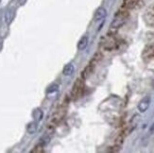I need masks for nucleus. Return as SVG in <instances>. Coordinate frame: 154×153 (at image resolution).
<instances>
[{"label":"nucleus","mask_w":154,"mask_h":153,"mask_svg":"<svg viewBox=\"0 0 154 153\" xmlns=\"http://www.w3.org/2000/svg\"><path fill=\"white\" fill-rule=\"evenodd\" d=\"M94 68H95V65H93L92 63H89V65L87 66V67L83 70V72H82V78H88L91 74H92V72H93V70H94Z\"/></svg>","instance_id":"nucleus-11"},{"label":"nucleus","mask_w":154,"mask_h":153,"mask_svg":"<svg viewBox=\"0 0 154 153\" xmlns=\"http://www.w3.org/2000/svg\"><path fill=\"white\" fill-rule=\"evenodd\" d=\"M37 129H38V125L36 121L29 122L28 126H26V131H28L29 134H34L37 131Z\"/></svg>","instance_id":"nucleus-9"},{"label":"nucleus","mask_w":154,"mask_h":153,"mask_svg":"<svg viewBox=\"0 0 154 153\" xmlns=\"http://www.w3.org/2000/svg\"><path fill=\"white\" fill-rule=\"evenodd\" d=\"M143 58L146 60H152L154 59V44H149L144 48L143 51Z\"/></svg>","instance_id":"nucleus-3"},{"label":"nucleus","mask_w":154,"mask_h":153,"mask_svg":"<svg viewBox=\"0 0 154 153\" xmlns=\"http://www.w3.org/2000/svg\"><path fill=\"white\" fill-rule=\"evenodd\" d=\"M125 21H126V15L125 14H123V13H120L119 15L117 14L116 19L113 20V22L112 23V28L118 29L121 26L124 25Z\"/></svg>","instance_id":"nucleus-4"},{"label":"nucleus","mask_w":154,"mask_h":153,"mask_svg":"<svg viewBox=\"0 0 154 153\" xmlns=\"http://www.w3.org/2000/svg\"><path fill=\"white\" fill-rule=\"evenodd\" d=\"M44 152V148L42 145H38L34 148V149L31 150V153H42Z\"/></svg>","instance_id":"nucleus-14"},{"label":"nucleus","mask_w":154,"mask_h":153,"mask_svg":"<svg viewBox=\"0 0 154 153\" xmlns=\"http://www.w3.org/2000/svg\"><path fill=\"white\" fill-rule=\"evenodd\" d=\"M107 15V11L105 8H103V7H100V8H98L96 12H95V16H94V18H95V21H100V20H102L106 17Z\"/></svg>","instance_id":"nucleus-5"},{"label":"nucleus","mask_w":154,"mask_h":153,"mask_svg":"<svg viewBox=\"0 0 154 153\" xmlns=\"http://www.w3.org/2000/svg\"><path fill=\"white\" fill-rule=\"evenodd\" d=\"M146 16H148L149 21H150L151 24H154V4L150 6L149 10L146 11Z\"/></svg>","instance_id":"nucleus-12"},{"label":"nucleus","mask_w":154,"mask_h":153,"mask_svg":"<svg viewBox=\"0 0 154 153\" xmlns=\"http://www.w3.org/2000/svg\"><path fill=\"white\" fill-rule=\"evenodd\" d=\"M14 16H15V11L12 10V9H10L6 11L5 13V16H4V19H5V23L7 25H10L12 20L14 19Z\"/></svg>","instance_id":"nucleus-6"},{"label":"nucleus","mask_w":154,"mask_h":153,"mask_svg":"<svg viewBox=\"0 0 154 153\" xmlns=\"http://www.w3.org/2000/svg\"><path fill=\"white\" fill-rule=\"evenodd\" d=\"M83 87L84 86H83V82L82 81V79H77V81L75 82L72 89V96L74 98L80 96V95L82 94Z\"/></svg>","instance_id":"nucleus-1"},{"label":"nucleus","mask_w":154,"mask_h":153,"mask_svg":"<svg viewBox=\"0 0 154 153\" xmlns=\"http://www.w3.org/2000/svg\"><path fill=\"white\" fill-rule=\"evenodd\" d=\"M149 132L152 134V133H154V123L151 125V127H150V129H149Z\"/></svg>","instance_id":"nucleus-16"},{"label":"nucleus","mask_w":154,"mask_h":153,"mask_svg":"<svg viewBox=\"0 0 154 153\" xmlns=\"http://www.w3.org/2000/svg\"><path fill=\"white\" fill-rule=\"evenodd\" d=\"M3 48V40L0 39V50Z\"/></svg>","instance_id":"nucleus-17"},{"label":"nucleus","mask_w":154,"mask_h":153,"mask_svg":"<svg viewBox=\"0 0 154 153\" xmlns=\"http://www.w3.org/2000/svg\"><path fill=\"white\" fill-rule=\"evenodd\" d=\"M136 3H137V0H124L123 5L125 8L130 9V8H133Z\"/></svg>","instance_id":"nucleus-13"},{"label":"nucleus","mask_w":154,"mask_h":153,"mask_svg":"<svg viewBox=\"0 0 154 153\" xmlns=\"http://www.w3.org/2000/svg\"><path fill=\"white\" fill-rule=\"evenodd\" d=\"M58 89H59V86H58V85H56V84H53V85L49 86L48 89L46 90V93H52V92H56V91H58Z\"/></svg>","instance_id":"nucleus-15"},{"label":"nucleus","mask_w":154,"mask_h":153,"mask_svg":"<svg viewBox=\"0 0 154 153\" xmlns=\"http://www.w3.org/2000/svg\"><path fill=\"white\" fill-rule=\"evenodd\" d=\"M150 102H151V98L149 96H146L145 97H143L140 102L138 103V111L140 112H146V110L149 109V105H150Z\"/></svg>","instance_id":"nucleus-2"},{"label":"nucleus","mask_w":154,"mask_h":153,"mask_svg":"<svg viewBox=\"0 0 154 153\" xmlns=\"http://www.w3.org/2000/svg\"><path fill=\"white\" fill-rule=\"evenodd\" d=\"M74 72H75V66H74V64L68 63V64H66L63 67V74L64 76H66V77H70V76H72L73 74H74Z\"/></svg>","instance_id":"nucleus-8"},{"label":"nucleus","mask_w":154,"mask_h":153,"mask_svg":"<svg viewBox=\"0 0 154 153\" xmlns=\"http://www.w3.org/2000/svg\"><path fill=\"white\" fill-rule=\"evenodd\" d=\"M32 115H33V117H34L35 121L39 122V121L42 120V118L44 116V112H43V111L41 109H35L32 112Z\"/></svg>","instance_id":"nucleus-10"},{"label":"nucleus","mask_w":154,"mask_h":153,"mask_svg":"<svg viewBox=\"0 0 154 153\" xmlns=\"http://www.w3.org/2000/svg\"><path fill=\"white\" fill-rule=\"evenodd\" d=\"M88 43H89V38L88 36H82V38L79 39V41L78 43V45H77V47L79 50H84L86 47H87V45H88Z\"/></svg>","instance_id":"nucleus-7"}]
</instances>
